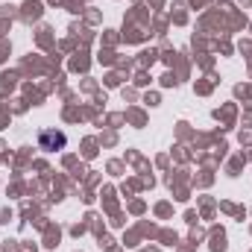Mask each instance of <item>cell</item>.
I'll use <instances>...</instances> for the list:
<instances>
[{
  "label": "cell",
  "instance_id": "obj_1",
  "mask_svg": "<svg viewBox=\"0 0 252 252\" xmlns=\"http://www.w3.org/2000/svg\"><path fill=\"white\" fill-rule=\"evenodd\" d=\"M64 144H67V138H64L62 132H56V129H44V132L38 135V147H41V150H47V153L62 150Z\"/></svg>",
  "mask_w": 252,
  "mask_h": 252
}]
</instances>
